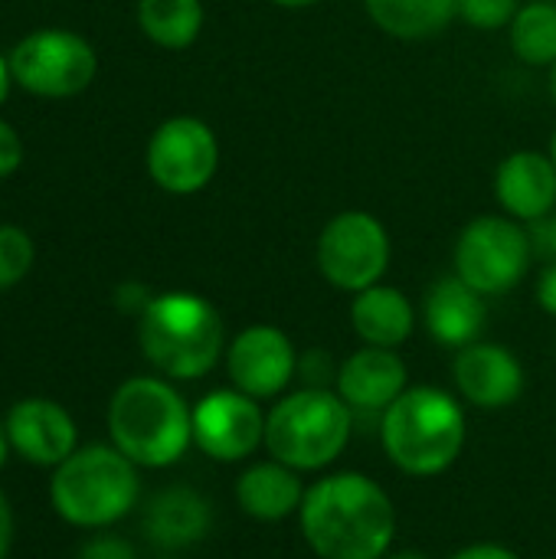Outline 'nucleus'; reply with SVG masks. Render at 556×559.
<instances>
[{"label":"nucleus","instance_id":"obj_1","mask_svg":"<svg viewBox=\"0 0 556 559\" xmlns=\"http://www.w3.org/2000/svg\"><path fill=\"white\" fill-rule=\"evenodd\" d=\"M298 527L321 559H383L397 537V508L370 475L338 472L305 491Z\"/></svg>","mask_w":556,"mask_h":559},{"label":"nucleus","instance_id":"obj_2","mask_svg":"<svg viewBox=\"0 0 556 559\" xmlns=\"http://www.w3.org/2000/svg\"><path fill=\"white\" fill-rule=\"evenodd\" d=\"M469 423L462 403L439 386H406L380 413V445L387 459L413 478L449 472L465 449Z\"/></svg>","mask_w":556,"mask_h":559},{"label":"nucleus","instance_id":"obj_3","mask_svg":"<svg viewBox=\"0 0 556 559\" xmlns=\"http://www.w3.org/2000/svg\"><path fill=\"white\" fill-rule=\"evenodd\" d=\"M108 436L138 468H170L193 445V406L161 377H131L111 393Z\"/></svg>","mask_w":556,"mask_h":559},{"label":"nucleus","instance_id":"obj_4","mask_svg":"<svg viewBox=\"0 0 556 559\" xmlns=\"http://www.w3.org/2000/svg\"><path fill=\"white\" fill-rule=\"evenodd\" d=\"M138 344L164 380H200L226 354V328L203 295L164 292L138 318Z\"/></svg>","mask_w":556,"mask_h":559},{"label":"nucleus","instance_id":"obj_5","mask_svg":"<svg viewBox=\"0 0 556 559\" xmlns=\"http://www.w3.org/2000/svg\"><path fill=\"white\" fill-rule=\"evenodd\" d=\"M141 478L138 465L115 445L75 449L52 468L49 501L52 511L82 531H105L128 518L138 504Z\"/></svg>","mask_w":556,"mask_h":559},{"label":"nucleus","instance_id":"obj_6","mask_svg":"<svg viewBox=\"0 0 556 559\" xmlns=\"http://www.w3.org/2000/svg\"><path fill=\"white\" fill-rule=\"evenodd\" d=\"M354 432V409L338 390L301 386L265 413V452L269 459L295 472H321L341 459Z\"/></svg>","mask_w":556,"mask_h":559},{"label":"nucleus","instance_id":"obj_7","mask_svg":"<svg viewBox=\"0 0 556 559\" xmlns=\"http://www.w3.org/2000/svg\"><path fill=\"white\" fill-rule=\"evenodd\" d=\"M531 249L524 223L505 213L475 216L456 239V275L485 298L508 295L528 275Z\"/></svg>","mask_w":556,"mask_h":559},{"label":"nucleus","instance_id":"obj_8","mask_svg":"<svg viewBox=\"0 0 556 559\" xmlns=\"http://www.w3.org/2000/svg\"><path fill=\"white\" fill-rule=\"evenodd\" d=\"M315 262L324 282L338 292L357 295L380 285L390 265V233L367 210H341L318 236Z\"/></svg>","mask_w":556,"mask_h":559},{"label":"nucleus","instance_id":"obj_9","mask_svg":"<svg viewBox=\"0 0 556 559\" xmlns=\"http://www.w3.org/2000/svg\"><path fill=\"white\" fill-rule=\"evenodd\" d=\"M13 82L43 98H69L92 85L98 56L79 33L36 29L23 36L7 56Z\"/></svg>","mask_w":556,"mask_h":559},{"label":"nucleus","instance_id":"obj_10","mask_svg":"<svg viewBox=\"0 0 556 559\" xmlns=\"http://www.w3.org/2000/svg\"><path fill=\"white\" fill-rule=\"evenodd\" d=\"M220 167V141L200 118L177 115L154 128L147 141V174L174 197L200 193Z\"/></svg>","mask_w":556,"mask_h":559},{"label":"nucleus","instance_id":"obj_11","mask_svg":"<svg viewBox=\"0 0 556 559\" xmlns=\"http://www.w3.org/2000/svg\"><path fill=\"white\" fill-rule=\"evenodd\" d=\"M193 445L223 465L242 462L265 445V413L259 400L233 390H213L193 406Z\"/></svg>","mask_w":556,"mask_h":559},{"label":"nucleus","instance_id":"obj_12","mask_svg":"<svg viewBox=\"0 0 556 559\" xmlns=\"http://www.w3.org/2000/svg\"><path fill=\"white\" fill-rule=\"evenodd\" d=\"M229 383L252 400L282 396L298 377V350L275 324H249L226 344Z\"/></svg>","mask_w":556,"mask_h":559},{"label":"nucleus","instance_id":"obj_13","mask_svg":"<svg viewBox=\"0 0 556 559\" xmlns=\"http://www.w3.org/2000/svg\"><path fill=\"white\" fill-rule=\"evenodd\" d=\"M452 380L462 400L485 413L514 406L528 383L518 354L492 341H475L462 347L452 364Z\"/></svg>","mask_w":556,"mask_h":559},{"label":"nucleus","instance_id":"obj_14","mask_svg":"<svg viewBox=\"0 0 556 559\" xmlns=\"http://www.w3.org/2000/svg\"><path fill=\"white\" fill-rule=\"evenodd\" d=\"M3 429L10 452L36 468H56L79 449L75 423L56 400L29 396L13 403L3 416Z\"/></svg>","mask_w":556,"mask_h":559},{"label":"nucleus","instance_id":"obj_15","mask_svg":"<svg viewBox=\"0 0 556 559\" xmlns=\"http://www.w3.org/2000/svg\"><path fill=\"white\" fill-rule=\"evenodd\" d=\"M495 200L518 223H544L556 210V164L544 151H511L495 170Z\"/></svg>","mask_w":556,"mask_h":559},{"label":"nucleus","instance_id":"obj_16","mask_svg":"<svg viewBox=\"0 0 556 559\" xmlns=\"http://www.w3.org/2000/svg\"><path fill=\"white\" fill-rule=\"evenodd\" d=\"M410 386V370L397 350L360 347L338 367V396L354 413H383Z\"/></svg>","mask_w":556,"mask_h":559},{"label":"nucleus","instance_id":"obj_17","mask_svg":"<svg viewBox=\"0 0 556 559\" xmlns=\"http://www.w3.org/2000/svg\"><path fill=\"white\" fill-rule=\"evenodd\" d=\"M141 527L157 550L177 554V550L200 544L210 534L213 508L197 488L170 485L147 501Z\"/></svg>","mask_w":556,"mask_h":559},{"label":"nucleus","instance_id":"obj_18","mask_svg":"<svg viewBox=\"0 0 556 559\" xmlns=\"http://www.w3.org/2000/svg\"><path fill=\"white\" fill-rule=\"evenodd\" d=\"M423 321L436 344L462 350L475 344L485 331L488 321L485 295L469 288L459 275H446L429 288L423 301Z\"/></svg>","mask_w":556,"mask_h":559},{"label":"nucleus","instance_id":"obj_19","mask_svg":"<svg viewBox=\"0 0 556 559\" xmlns=\"http://www.w3.org/2000/svg\"><path fill=\"white\" fill-rule=\"evenodd\" d=\"M301 472L269 459V462H256L249 465L239 481H236V501L239 511L259 524H279L288 521L292 514L301 511L305 501V485L298 478Z\"/></svg>","mask_w":556,"mask_h":559},{"label":"nucleus","instance_id":"obj_20","mask_svg":"<svg viewBox=\"0 0 556 559\" xmlns=\"http://www.w3.org/2000/svg\"><path fill=\"white\" fill-rule=\"evenodd\" d=\"M351 324H354V334L367 347L397 350L416 331V308L400 288L380 282V285H370V288L354 295Z\"/></svg>","mask_w":556,"mask_h":559},{"label":"nucleus","instance_id":"obj_21","mask_svg":"<svg viewBox=\"0 0 556 559\" xmlns=\"http://www.w3.org/2000/svg\"><path fill=\"white\" fill-rule=\"evenodd\" d=\"M364 10L377 29L413 43L439 36L459 16V0H364Z\"/></svg>","mask_w":556,"mask_h":559},{"label":"nucleus","instance_id":"obj_22","mask_svg":"<svg viewBox=\"0 0 556 559\" xmlns=\"http://www.w3.org/2000/svg\"><path fill=\"white\" fill-rule=\"evenodd\" d=\"M141 33L164 49H187L203 29L200 0H138Z\"/></svg>","mask_w":556,"mask_h":559},{"label":"nucleus","instance_id":"obj_23","mask_svg":"<svg viewBox=\"0 0 556 559\" xmlns=\"http://www.w3.org/2000/svg\"><path fill=\"white\" fill-rule=\"evenodd\" d=\"M511 49L528 66L556 62V0H531L518 10L508 26Z\"/></svg>","mask_w":556,"mask_h":559},{"label":"nucleus","instance_id":"obj_24","mask_svg":"<svg viewBox=\"0 0 556 559\" xmlns=\"http://www.w3.org/2000/svg\"><path fill=\"white\" fill-rule=\"evenodd\" d=\"M33 239L20 226H0V292L13 288L33 269Z\"/></svg>","mask_w":556,"mask_h":559},{"label":"nucleus","instance_id":"obj_25","mask_svg":"<svg viewBox=\"0 0 556 559\" xmlns=\"http://www.w3.org/2000/svg\"><path fill=\"white\" fill-rule=\"evenodd\" d=\"M524 3L521 0H459V20L482 33L508 29Z\"/></svg>","mask_w":556,"mask_h":559},{"label":"nucleus","instance_id":"obj_26","mask_svg":"<svg viewBox=\"0 0 556 559\" xmlns=\"http://www.w3.org/2000/svg\"><path fill=\"white\" fill-rule=\"evenodd\" d=\"M298 380L301 386H324L331 390V383H338V367L331 360L328 350H308L298 357Z\"/></svg>","mask_w":556,"mask_h":559},{"label":"nucleus","instance_id":"obj_27","mask_svg":"<svg viewBox=\"0 0 556 559\" xmlns=\"http://www.w3.org/2000/svg\"><path fill=\"white\" fill-rule=\"evenodd\" d=\"M75 559H138V550L118 534H98L79 547Z\"/></svg>","mask_w":556,"mask_h":559},{"label":"nucleus","instance_id":"obj_28","mask_svg":"<svg viewBox=\"0 0 556 559\" xmlns=\"http://www.w3.org/2000/svg\"><path fill=\"white\" fill-rule=\"evenodd\" d=\"M23 160V144H20V134L0 121V177H10Z\"/></svg>","mask_w":556,"mask_h":559},{"label":"nucleus","instance_id":"obj_29","mask_svg":"<svg viewBox=\"0 0 556 559\" xmlns=\"http://www.w3.org/2000/svg\"><path fill=\"white\" fill-rule=\"evenodd\" d=\"M151 292L144 288V285H121L118 292H115V301H118V308L121 311H131V314H144V308L151 305Z\"/></svg>","mask_w":556,"mask_h":559},{"label":"nucleus","instance_id":"obj_30","mask_svg":"<svg viewBox=\"0 0 556 559\" xmlns=\"http://www.w3.org/2000/svg\"><path fill=\"white\" fill-rule=\"evenodd\" d=\"M537 305L556 318V262H551L544 272H541V278H537Z\"/></svg>","mask_w":556,"mask_h":559},{"label":"nucleus","instance_id":"obj_31","mask_svg":"<svg viewBox=\"0 0 556 559\" xmlns=\"http://www.w3.org/2000/svg\"><path fill=\"white\" fill-rule=\"evenodd\" d=\"M452 559H521L514 550L501 547V544H472L462 547L459 554H452Z\"/></svg>","mask_w":556,"mask_h":559},{"label":"nucleus","instance_id":"obj_32","mask_svg":"<svg viewBox=\"0 0 556 559\" xmlns=\"http://www.w3.org/2000/svg\"><path fill=\"white\" fill-rule=\"evenodd\" d=\"M10 544H13V508L0 491V559L10 557Z\"/></svg>","mask_w":556,"mask_h":559},{"label":"nucleus","instance_id":"obj_33","mask_svg":"<svg viewBox=\"0 0 556 559\" xmlns=\"http://www.w3.org/2000/svg\"><path fill=\"white\" fill-rule=\"evenodd\" d=\"M10 82H13V72H10V62L0 56V105L7 102V95H10Z\"/></svg>","mask_w":556,"mask_h":559},{"label":"nucleus","instance_id":"obj_34","mask_svg":"<svg viewBox=\"0 0 556 559\" xmlns=\"http://www.w3.org/2000/svg\"><path fill=\"white\" fill-rule=\"evenodd\" d=\"M544 246L556 255V216H551V219L544 223Z\"/></svg>","mask_w":556,"mask_h":559},{"label":"nucleus","instance_id":"obj_35","mask_svg":"<svg viewBox=\"0 0 556 559\" xmlns=\"http://www.w3.org/2000/svg\"><path fill=\"white\" fill-rule=\"evenodd\" d=\"M275 7H285V10H305V7H315L318 0H272Z\"/></svg>","mask_w":556,"mask_h":559},{"label":"nucleus","instance_id":"obj_36","mask_svg":"<svg viewBox=\"0 0 556 559\" xmlns=\"http://www.w3.org/2000/svg\"><path fill=\"white\" fill-rule=\"evenodd\" d=\"M7 455H10V442H7V429H3V419H0V468L7 462Z\"/></svg>","mask_w":556,"mask_h":559},{"label":"nucleus","instance_id":"obj_37","mask_svg":"<svg viewBox=\"0 0 556 559\" xmlns=\"http://www.w3.org/2000/svg\"><path fill=\"white\" fill-rule=\"evenodd\" d=\"M383 559H429V557H423V554H416V550H400V554H387Z\"/></svg>","mask_w":556,"mask_h":559},{"label":"nucleus","instance_id":"obj_38","mask_svg":"<svg viewBox=\"0 0 556 559\" xmlns=\"http://www.w3.org/2000/svg\"><path fill=\"white\" fill-rule=\"evenodd\" d=\"M547 88H551V98L556 102V62L551 66V75H547Z\"/></svg>","mask_w":556,"mask_h":559},{"label":"nucleus","instance_id":"obj_39","mask_svg":"<svg viewBox=\"0 0 556 559\" xmlns=\"http://www.w3.org/2000/svg\"><path fill=\"white\" fill-rule=\"evenodd\" d=\"M551 157H554V164H556V128H554V138H551V151H547Z\"/></svg>","mask_w":556,"mask_h":559},{"label":"nucleus","instance_id":"obj_40","mask_svg":"<svg viewBox=\"0 0 556 559\" xmlns=\"http://www.w3.org/2000/svg\"><path fill=\"white\" fill-rule=\"evenodd\" d=\"M161 559H177V557H161Z\"/></svg>","mask_w":556,"mask_h":559}]
</instances>
